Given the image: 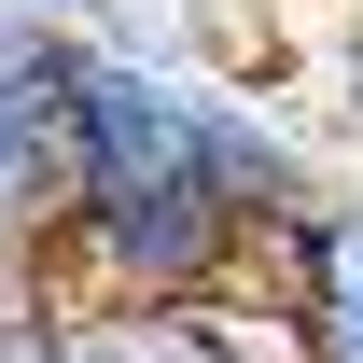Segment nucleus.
Returning <instances> with one entry per match:
<instances>
[{"mask_svg":"<svg viewBox=\"0 0 363 363\" xmlns=\"http://www.w3.org/2000/svg\"><path fill=\"white\" fill-rule=\"evenodd\" d=\"M252 210L224 182V70H182L140 28H98L70 84V196H56V294L84 308H196L252 279Z\"/></svg>","mask_w":363,"mask_h":363,"instance_id":"f257e3e1","label":"nucleus"},{"mask_svg":"<svg viewBox=\"0 0 363 363\" xmlns=\"http://www.w3.org/2000/svg\"><path fill=\"white\" fill-rule=\"evenodd\" d=\"M252 294L279 308L294 363H363V182H321L308 210L252 252Z\"/></svg>","mask_w":363,"mask_h":363,"instance_id":"f03ea898","label":"nucleus"},{"mask_svg":"<svg viewBox=\"0 0 363 363\" xmlns=\"http://www.w3.org/2000/svg\"><path fill=\"white\" fill-rule=\"evenodd\" d=\"M56 196H70V112L0 84V279L56 266Z\"/></svg>","mask_w":363,"mask_h":363,"instance_id":"7ed1b4c3","label":"nucleus"},{"mask_svg":"<svg viewBox=\"0 0 363 363\" xmlns=\"http://www.w3.org/2000/svg\"><path fill=\"white\" fill-rule=\"evenodd\" d=\"M0 28H70V43H98L112 0H0Z\"/></svg>","mask_w":363,"mask_h":363,"instance_id":"20e7f679","label":"nucleus"},{"mask_svg":"<svg viewBox=\"0 0 363 363\" xmlns=\"http://www.w3.org/2000/svg\"><path fill=\"white\" fill-rule=\"evenodd\" d=\"M321 98H335V126H363V28H350L335 56H321Z\"/></svg>","mask_w":363,"mask_h":363,"instance_id":"39448f33","label":"nucleus"},{"mask_svg":"<svg viewBox=\"0 0 363 363\" xmlns=\"http://www.w3.org/2000/svg\"><path fill=\"white\" fill-rule=\"evenodd\" d=\"M28 294L43 279H0V363H28Z\"/></svg>","mask_w":363,"mask_h":363,"instance_id":"423d86ee","label":"nucleus"}]
</instances>
